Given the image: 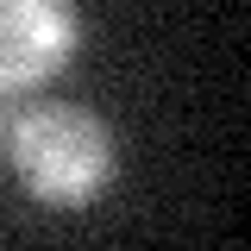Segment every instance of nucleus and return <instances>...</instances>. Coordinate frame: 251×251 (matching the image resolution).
Masks as SVG:
<instances>
[{
  "label": "nucleus",
  "instance_id": "obj_2",
  "mask_svg": "<svg viewBox=\"0 0 251 251\" xmlns=\"http://www.w3.org/2000/svg\"><path fill=\"white\" fill-rule=\"evenodd\" d=\"M82 19L69 0H0V94L50 82L75 57Z\"/></svg>",
  "mask_w": 251,
  "mask_h": 251
},
{
  "label": "nucleus",
  "instance_id": "obj_3",
  "mask_svg": "<svg viewBox=\"0 0 251 251\" xmlns=\"http://www.w3.org/2000/svg\"><path fill=\"white\" fill-rule=\"evenodd\" d=\"M19 94H0V157H6V145H13V126H19V107H13Z\"/></svg>",
  "mask_w": 251,
  "mask_h": 251
},
{
  "label": "nucleus",
  "instance_id": "obj_1",
  "mask_svg": "<svg viewBox=\"0 0 251 251\" xmlns=\"http://www.w3.org/2000/svg\"><path fill=\"white\" fill-rule=\"evenodd\" d=\"M6 163L19 170L31 201H44V207H88L113 182V132H107L100 113L75 107V100H44V107L19 113Z\"/></svg>",
  "mask_w": 251,
  "mask_h": 251
}]
</instances>
